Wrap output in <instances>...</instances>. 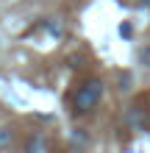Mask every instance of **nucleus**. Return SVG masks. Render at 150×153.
Here are the masks:
<instances>
[{
	"label": "nucleus",
	"mask_w": 150,
	"mask_h": 153,
	"mask_svg": "<svg viewBox=\"0 0 150 153\" xmlns=\"http://www.w3.org/2000/svg\"><path fill=\"white\" fill-rule=\"evenodd\" d=\"M14 142V131L11 125H0V148H8Z\"/></svg>",
	"instance_id": "3"
},
{
	"label": "nucleus",
	"mask_w": 150,
	"mask_h": 153,
	"mask_svg": "<svg viewBox=\"0 0 150 153\" xmlns=\"http://www.w3.org/2000/svg\"><path fill=\"white\" fill-rule=\"evenodd\" d=\"M103 92L106 86L98 78H89L86 84H81L72 95V114H92L98 109V103L103 100Z\"/></svg>",
	"instance_id": "1"
},
{
	"label": "nucleus",
	"mask_w": 150,
	"mask_h": 153,
	"mask_svg": "<svg viewBox=\"0 0 150 153\" xmlns=\"http://www.w3.org/2000/svg\"><path fill=\"white\" fill-rule=\"evenodd\" d=\"M142 61H150V50H142Z\"/></svg>",
	"instance_id": "4"
},
{
	"label": "nucleus",
	"mask_w": 150,
	"mask_h": 153,
	"mask_svg": "<svg viewBox=\"0 0 150 153\" xmlns=\"http://www.w3.org/2000/svg\"><path fill=\"white\" fill-rule=\"evenodd\" d=\"M47 148H50V142L42 137V134H28L25 142H22V150L25 153H47Z\"/></svg>",
	"instance_id": "2"
}]
</instances>
